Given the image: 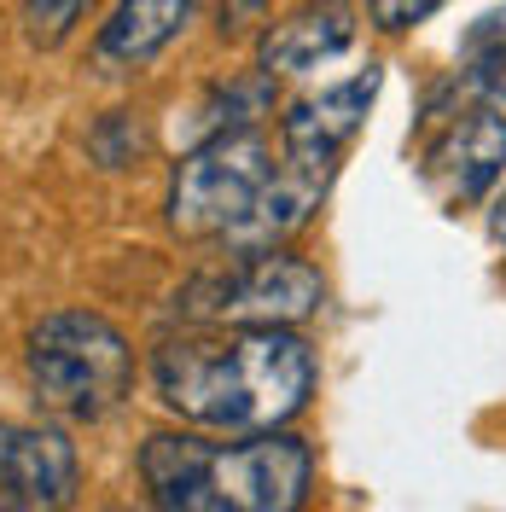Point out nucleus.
Here are the masks:
<instances>
[{
  "instance_id": "nucleus-10",
  "label": "nucleus",
  "mask_w": 506,
  "mask_h": 512,
  "mask_svg": "<svg viewBox=\"0 0 506 512\" xmlns=\"http://www.w3.org/2000/svg\"><path fill=\"white\" fill-rule=\"evenodd\" d=\"M326 187H332V175H315V169H303V163H285L280 158V169H274V181L262 187V198L245 210V222L227 233L233 256L280 251L297 227H309V216L320 210Z\"/></svg>"
},
{
  "instance_id": "nucleus-6",
  "label": "nucleus",
  "mask_w": 506,
  "mask_h": 512,
  "mask_svg": "<svg viewBox=\"0 0 506 512\" xmlns=\"http://www.w3.org/2000/svg\"><path fill=\"white\" fill-rule=\"evenodd\" d=\"M506 175V70L483 76L466 111H454L425 152V181L448 210H466Z\"/></svg>"
},
{
  "instance_id": "nucleus-2",
  "label": "nucleus",
  "mask_w": 506,
  "mask_h": 512,
  "mask_svg": "<svg viewBox=\"0 0 506 512\" xmlns=\"http://www.w3.org/2000/svg\"><path fill=\"white\" fill-rule=\"evenodd\" d=\"M140 483L158 512H303L315 454L285 431H262L245 443L158 431L140 448Z\"/></svg>"
},
{
  "instance_id": "nucleus-8",
  "label": "nucleus",
  "mask_w": 506,
  "mask_h": 512,
  "mask_svg": "<svg viewBox=\"0 0 506 512\" xmlns=\"http://www.w3.org/2000/svg\"><path fill=\"white\" fill-rule=\"evenodd\" d=\"M373 99H379V70L373 64H367V76H349V82H338L315 99H297L280 117V158L303 163L315 175H338L344 146L361 134Z\"/></svg>"
},
{
  "instance_id": "nucleus-14",
  "label": "nucleus",
  "mask_w": 506,
  "mask_h": 512,
  "mask_svg": "<svg viewBox=\"0 0 506 512\" xmlns=\"http://www.w3.org/2000/svg\"><path fill=\"white\" fill-rule=\"evenodd\" d=\"M437 6H443V0H367V18H373V30L402 35V30H413V24H425Z\"/></svg>"
},
{
  "instance_id": "nucleus-9",
  "label": "nucleus",
  "mask_w": 506,
  "mask_h": 512,
  "mask_svg": "<svg viewBox=\"0 0 506 512\" xmlns=\"http://www.w3.org/2000/svg\"><path fill=\"white\" fill-rule=\"evenodd\" d=\"M349 41H355V6L349 0H303L291 18L262 30L256 70H268V76H309L326 59H338Z\"/></svg>"
},
{
  "instance_id": "nucleus-5",
  "label": "nucleus",
  "mask_w": 506,
  "mask_h": 512,
  "mask_svg": "<svg viewBox=\"0 0 506 512\" xmlns=\"http://www.w3.org/2000/svg\"><path fill=\"white\" fill-rule=\"evenodd\" d=\"M192 315L216 320V326H297L320 309V274L303 256L285 251H262V256H239L222 280L192 286Z\"/></svg>"
},
{
  "instance_id": "nucleus-15",
  "label": "nucleus",
  "mask_w": 506,
  "mask_h": 512,
  "mask_svg": "<svg viewBox=\"0 0 506 512\" xmlns=\"http://www.w3.org/2000/svg\"><path fill=\"white\" fill-rule=\"evenodd\" d=\"M466 53L477 59V70H506V6L489 12V18L466 35Z\"/></svg>"
},
{
  "instance_id": "nucleus-11",
  "label": "nucleus",
  "mask_w": 506,
  "mask_h": 512,
  "mask_svg": "<svg viewBox=\"0 0 506 512\" xmlns=\"http://www.w3.org/2000/svg\"><path fill=\"white\" fill-rule=\"evenodd\" d=\"M192 18V0H117V12H111V24L99 30V64H134L158 59L163 47L181 35V24Z\"/></svg>"
},
{
  "instance_id": "nucleus-13",
  "label": "nucleus",
  "mask_w": 506,
  "mask_h": 512,
  "mask_svg": "<svg viewBox=\"0 0 506 512\" xmlns=\"http://www.w3.org/2000/svg\"><path fill=\"white\" fill-rule=\"evenodd\" d=\"M82 12H88V0H24V41L41 47V53H53L70 41V30L82 24Z\"/></svg>"
},
{
  "instance_id": "nucleus-12",
  "label": "nucleus",
  "mask_w": 506,
  "mask_h": 512,
  "mask_svg": "<svg viewBox=\"0 0 506 512\" xmlns=\"http://www.w3.org/2000/svg\"><path fill=\"white\" fill-rule=\"evenodd\" d=\"M268 105H274V76L268 70H251V76H233L222 88H210L204 105H198V123H192V146L216 140V134H233V128H256V117Z\"/></svg>"
},
{
  "instance_id": "nucleus-17",
  "label": "nucleus",
  "mask_w": 506,
  "mask_h": 512,
  "mask_svg": "<svg viewBox=\"0 0 506 512\" xmlns=\"http://www.w3.org/2000/svg\"><path fill=\"white\" fill-rule=\"evenodd\" d=\"M489 233H495V239L506 245V192L495 198V210H489Z\"/></svg>"
},
{
  "instance_id": "nucleus-1",
  "label": "nucleus",
  "mask_w": 506,
  "mask_h": 512,
  "mask_svg": "<svg viewBox=\"0 0 506 512\" xmlns=\"http://www.w3.org/2000/svg\"><path fill=\"white\" fill-rule=\"evenodd\" d=\"M152 384L163 408L187 425L262 437L303 414L315 390V355L291 326H233L204 338H169L152 355Z\"/></svg>"
},
{
  "instance_id": "nucleus-7",
  "label": "nucleus",
  "mask_w": 506,
  "mask_h": 512,
  "mask_svg": "<svg viewBox=\"0 0 506 512\" xmlns=\"http://www.w3.org/2000/svg\"><path fill=\"white\" fill-rule=\"evenodd\" d=\"M82 460L59 425L0 419V512H70Z\"/></svg>"
},
{
  "instance_id": "nucleus-16",
  "label": "nucleus",
  "mask_w": 506,
  "mask_h": 512,
  "mask_svg": "<svg viewBox=\"0 0 506 512\" xmlns=\"http://www.w3.org/2000/svg\"><path fill=\"white\" fill-rule=\"evenodd\" d=\"M268 18V0H222V35H239Z\"/></svg>"
},
{
  "instance_id": "nucleus-4",
  "label": "nucleus",
  "mask_w": 506,
  "mask_h": 512,
  "mask_svg": "<svg viewBox=\"0 0 506 512\" xmlns=\"http://www.w3.org/2000/svg\"><path fill=\"white\" fill-rule=\"evenodd\" d=\"M274 181V146L262 128L198 140L169 175V227L187 239H227Z\"/></svg>"
},
{
  "instance_id": "nucleus-3",
  "label": "nucleus",
  "mask_w": 506,
  "mask_h": 512,
  "mask_svg": "<svg viewBox=\"0 0 506 512\" xmlns=\"http://www.w3.org/2000/svg\"><path fill=\"white\" fill-rule=\"evenodd\" d=\"M35 402L59 419H105L134 390V350L94 309H59L30 326Z\"/></svg>"
}]
</instances>
